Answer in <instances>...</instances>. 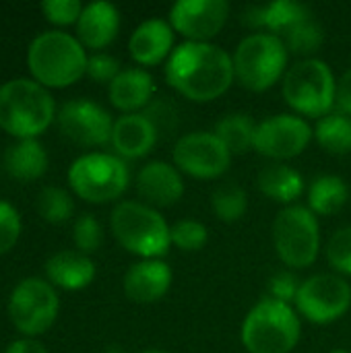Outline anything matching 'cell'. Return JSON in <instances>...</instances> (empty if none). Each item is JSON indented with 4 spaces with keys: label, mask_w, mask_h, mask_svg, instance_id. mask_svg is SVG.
<instances>
[{
    "label": "cell",
    "mask_w": 351,
    "mask_h": 353,
    "mask_svg": "<svg viewBox=\"0 0 351 353\" xmlns=\"http://www.w3.org/2000/svg\"><path fill=\"white\" fill-rule=\"evenodd\" d=\"M234 58L219 46L184 41L166 62V79L190 101H213L234 83Z\"/></svg>",
    "instance_id": "obj_1"
},
{
    "label": "cell",
    "mask_w": 351,
    "mask_h": 353,
    "mask_svg": "<svg viewBox=\"0 0 351 353\" xmlns=\"http://www.w3.org/2000/svg\"><path fill=\"white\" fill-rule=\"evenodd\" d=\"M56 116L50 91L31 79H12L0 87V128L21 139H35Z\"/></svg>",
    "instance_id": "obj_2"
},
{
    "label": "cell",
    "mask_w": 351,
    "mask_h": 353,
    "mask_svg": "<svg viewBox=\"0 0 351 353\" xmlns=\"http://www.w3.org/2000/svg\"><path fill=\"white\" fill-rule=\"evenodd\" d=\"M83 43L64 31L39 33L29 50L27 64L35 81L43 87H68L87 72Z\"/></svg>",
    "instance_id": "obj_3"
},
{
    "label": "cell",
    "mask_w": 351,
    "mask_h": 353,
    "mask_svg": "<svg viewBox=\"0 0 351 353\" xmlns=\"http://www.w3.org/2000/svg\"><path fill=\"white\" fill-rule=\"evenodd\" d=\"M300 319L285 302L263 298L244 319L242 343L248 353H290L300 341Z\"/></svg>",
    "instance_id": "obj_4"
},
{
    "label": "cell",
    "mask_w": 351,
    "mask_h": 353,
    "mask_svg": "<svg viewBox=\"0 0 351 353\" xmlns=\"http://www.w3.org/2000/svg\"><path fill=\"white\" fill-rule=\"evenodd\" d=\"M112 232L122 248L143 256L159 259L170 250V228L166 219L149 205L124 201L112 211Z\"/></svg>",
    "instance_id": "obj_5"
},
{
    "label": "cell",
    "mask_w": 351,
    "mask_h": 353,
    "mask_svg": "<svg viewBox=\"0 0 351 353\" xmlns=\"http://www.w3.org/2000/svg\"><path fill=\"white\" fill-rule=\"evenodd\" d=\"M283 99L308 118H325L337 101V81L327 62L306 58L283 77Z\"/></svg>",
    "instance_id": "obj_6"
},
{
    "label": "cell",
    "mask_w": 351,
    "mask_h": 353,
    "mask_svg": "<svg viewBox=\"0 0 351 353\" xmlns=\"http://www.w3.org/2000/svg\"><path fill=\"white\" fill-rule=\"evenodd\" d=\"M285 43L271 33H252L244 37L234 54V72L242 87L261 93L271 89L288 64Z\"/></svg>",
    "instance_id": "obj_7"
},
{
    "label": "cell",
    "mask_w": 351,
    "mask_h": 353,
    "mask_svg": "<svg viewBox=\"0 0 351 353\" xmlns=\"http://www.w3.org/2000/svg\"><path fill=\"white\" fill-rule=\"evenodd\" d=\"M128 182V165L110 153L81 155L68 170L70 188L87 203H110L124 194Z\"/></svg>",
    "instance_id": "obj_8"
},
{
    "label": "cell",
    "mask_w": 351,
    "mask_h": 353,
    "mask_svg": "<svg viewBox=\"0 0 351 353\" xmlns=\"http://www.w3.org/2000/svg\"><path fill=\"white\" fill-rule=\"evenodd\" d=\"M273 244L277 256L288 267L292 269L310 267L321 250V228L317 215L302 205L285 207L275 217Z\"/></svg>",
    "instance_id": "obj_9"
},
{
    "label": "cell",
    "mask_w": 351,
    "mask_h": 353,
    "mask_svg": "<svg viewBox=\"0 0 351 353\" xmlns=\"http://www.w3.org/2000/svg\"><path fill=\"white\" fill-rule=\"evenodd\" d=\"M58 296L54 288L37 277L23 279L10 294L8 316L23 335L46 333L58 316Z\"/></svg>",
    "instance_id": "obj_10"
},
{
    "label": "cell",
    "mask_w": 351,
    "mask_h": 353,
    "mask_svg": "<svg viewBox=\"0 0 351 353\" xmlns=\"http://www.w3.org/2000/svg\"><path fill=\"white\" fill-rule=\"evenodd\" d=\"M351 306V285L337 275H314L300 285L296 308L298 312L314 323L329 325L339 321Z\"/></svg>",
    "instance_id": "obj_11"
},
{
    "label": "cell",
    "mask_w": 351,
    "mask_h": 353,
    "mask_svg": "<svg viewBox=\"0 0 351 353\" xmlns=\"http://www.w3.org/2000/svg\"><path fill=\"white\" fill-rule=\"evenodd\" d=\"M230 161L232 153L215 132L184 134L174 147L176 168L199 180H215L223 176L230 168Z\"/></svg>",
    "instance_id": "obj_12"
},
{
    "label": "cell",
    "mask_w": 351,
    "mask_h": 353,
    "mask_svg": "<svg viewBox=\"0 0 351 353\" xmlns=\"http://www.w3.org/2000/svg\"><path fill=\"white\" fill-rule=\"evenodd\" d=\"M312 128L300 116L279 114L257 124L254 149L271 159H294L306 151Z\"/></svg>",
    "instance_id": "obj_13"
},
{
    "label": "cell",
    "mask_w": 351,
    "mask_h": 353,
    "mask_svg": "<svg viewBox=\"0 0 351 353\" xmlns=\"http://www.w3.org/2000/svg\"><path fill=\"white\" fill-rule=\"evenodd\" d=\"M58 124L64 137L85 147H97L112 141V116L91 99H72L60 108Z\"/></svg>",
    "instance_id": "obj_14"
},
{
    "label": "cell",
    "mask_w": 351,
    "mask_h": 353,
    "mask_svg": "<svg viewBox=\"0 0 351 353\" xmlns=\"http://www.w3.org/2000/svg\"><path fill=\"white\" fill-rule=\"evenodd\" d=\"M228 14L225 0H178L170 10V25L188 41L209 43L223 29Z\"/></svg>",
    "instance_id": "obj_15"
},
{
    "label": "cell",
    "mask_w": 351,
    "mask_h": 353,
    "mask_svg": "<svg viewBox=\"0 0 351 353\" xmlns=\"http://www.w3.org/2000/svg\"><path fill=\"white\" fill-rule=\"evenodd\" d=\"M137 192L149 207H172L184 194L180 170L166 161H149L137 176Z\"/></svg>",
    "instance_id": "obj_16"
},
{
    "label": "cell",
    "mask_w": 351,
    "mask_h": 353,
    "mask_svg": "<svg viewBox=\"0 0 351 353\" xmlns=\"http://www.w3.org/2000/svg\"><path fill=\"white\" fill-rule=\"evenodd\" d=\"M172 285V269L157 259L132 265L124 275V294L137 304H153L161 300Z\"/></svg>",
    "instance_id": "obj_17"
},
{
    "label": "cell",
    "mask_w": 351,
    "mask_h": 353,
    "mask_svg": "<svg viewBox=\"0 0 351 353\" xmlns=\"http://www.w3.org/2000/svg\"><path fill=\"white\" fill-rule=\"evenodd\" d=\"M174 29L163 19H149L141 23L128 39V50L134 62L141 66L161 64L172 56Z\"/></svg>",
    "instance_id": "obj_18"
},
{
    "label": "cell",
    "mask_w": 351,
    "mask_h": 353,
    "mask_svg": "<svg viewBox=\"0 0 351 353\" xmlns=\"http://www.w3.org/2000/svg\"><path fill=\"white\" fill-rule=\"evenodd\" d=\"M157 139L159 132L145 114H124L114 122L110 143L120 157L141 159L153 151Z\"/></svg>",
    "instance_id": "obj_19"
},
{
    "label": "cell",
    "mask_w": 351,
    "mask_h": 353,
    "mask_svg": "<svg viewBox=\"0 0 351 353\" xmlns=\"http://www.w3.org/2000/svg\"><path fill=\"white\" fill-rule=\"evenodd\" d=\"M312 10L294 0H275L269 4H254L242 12V23L252 29H267L279 39L302 19L310 17Z\"/></svg>",
    "instance_id": "obj_20"
},
{
    "label": "cell",
    "mask_w": 351,
    "mask_h": 353,
    "mask_svg": "<svg viewBox=\"0 0 351 353\" xmlns=\"http://www.w3.org/2000/svg\"><path fill=\"white\" fill-rule=\"evenodd\" d=\"M120 29V12L112 2H91L83 6L81 19L77 23L79 41L91 50H101L110 46Z\"/></svg>",
    "instance_id": "obj_21"
},
{
    "label": "cell",
    "mask_w": 351,
    "mask_h": 353,
    "mask_svg": "<svg viewBox=\"0 0 351 353\" xmlns=\"http://www.w3.org/2000/svg\"><path fill=\"white\" fill-rule=\"evenodd\" d=\"M155 93L153 77L143 68H124L108 89L110 101L124 114H137L151 103Z\"/></svg>",
    "instance_id": "obj_22"
},
{
    "label": "cell",
    "mask_w": 351,
    "mask_h": 353,
    "mask_svg": "<svg viewBox=\"0 0 351 353\" xmlns=\"http://www.w3.org/2000/svg\"><path fill=\"white\" fill-rule=\"evenodd\" d=\"M46 273L52 283L62 290L77 292L87 288L95 277L93 261L79 250H62L48 259Z\"/></svg>",
    "instance_id": "obj_23"
},
{
    "label": "cell",
    "mask_w": 351,
    "mask_h": 353,
    "mask_svg": "<svg viewBox=\"0 0 351 353\" xmlns=\"http://www.w3.org/2000/svg\"><path fill=\"white\" fill-rule=\"evenodd\" d=\"M4 170L23 182L37 180L48 170V153L37 139H21L4 151Z\"/></svg>",
    "instance_id": "obj_24"
},
{
    "label": "cell",
    "mask_w": 351,
    "mask_h": 353,
    "mask_svg": "<svg viewBox=\"0 0 351 353\" xmlns=\"http://www.w3.org/2000/svg\"><path fill=\"white\" fill-rule=\"evenodd\" d=\"M257 182L259 190L277 203H294L304 190L302 174L283 163H271L263 168Z\"/></svg>",
    "instance_id": "obj_25"
},
{
    "label": "cell",
    "mask_w": 351,
    "mask_h": 353,
    "mask_svg": "<svg viewBox=\"0 0 351 353\" xmlns=\"http://www.w3.org/2000/svg\"><path fill=\"white\" fill-rule=\"evenodd\" d=\"M350 199V188L343 182V178L333 176V174H325L319 176L308 190V209L314 215H333L337 211H341L345 207Z\"/></svg>",
    "instance_id": "obj_26"
},
{
    "label": "cell",
    "mask_w": 351,
    "mask_h": 353,
    "mask_svg": "<svg viewBox=\"0 0 351 353\" xmlns=\"http://www.w3.org/2000/svg\"><path fill=\"white\" fill-rule=\"evenodd\" d=\"M215 134L228 147V151L232 155H242L250 147H254L257 124L252 122V118L248 114H242V112L225 114L215 124Z\"/></svg>",
    "instance_id": "obj_27"
},
{
    "label": "cell",
    "mask_w": 351,
    "mask_h": 353,
    "mask_svg": "<svg viewBox=\"0 0 351 353\" xmlns=\"http://www.w3.org/2000/svg\"><path fill=\"white\" fill-rule=\"evenodd\" d=\"M319 145L333 155L351 153V118L348 114H327L317 124Z\"/></svg>",
    "instance_id": "obj_28"
},
{
    "label": "cell",
    "mask_w": 351,
    "mask_h": 353,
    "mask_svg": "<svg viewBox=\"0 0 351 353\" xmlns=\"http://www.w3.org/2000/svg\"><path fill=\"white\" fill-rule=\"evenodd\" d=\"M281 41L285 43L288 52L296 54V56H312L314 52L321 50L323 41H325V29L323 25L314 19V14L302 19L300 23H296L283 37Z\"/></svg>",
    "instance_id": "obj_29"
},
{
    "label": "cell",
    "mask_w": 351,
    "mask_h": 353,
    "mask_svg": "<svg viewBox=\"0 0 351 353\" xmlns=\"http://www.w3.org/2000/svg\"><path fill=\"white\" fill-rule=\"evenodd\" d=\"M211 209L217 215V219H221L225 223H234V221H240L246 215L248 196H246L244 188L238 186L236 182H225L213 192Z\"/></svg>",
    "instance_id": "obj_30"
},
{
    "label": "cell",
    "mask_w": 351,
    "mask_h": 353,
    "mask_svg": "<svg viewBox=\"0 0 351 353\" xmlns=\"http://www.w3.org/2000/svg\"><path fill=\"white\" fill-rule=\"evenodd\" d=\"M37 211L50 223H64L66 219H70L74 205L66 190L58 186H46L37 194Z\"/></svg>",
    "instance_id": "obj_31"
},
{
    "label": "cell",
    "mask_w": 351,
    "mask_h": 353,
    "mask_svg": "<svg viewBox=\"0 0 351 353\" xmlns=\"http://www.w3.org/2000/svg\"><path fill=\"white\" fill-rule=\"evenodd\" d=\"M170 240L176 248L184 252H197L205 248L209 240V232L201 221L194 219H182L170 228Z\"/></svg>",
    "instance_id": "obj_32"
},
{
    "label": "cell",
    "mask_w": 351,
    "mask_h": 353,
    "mask_svg": "<svg viewBox=\"0 0 351 353\" xmlns=\"http://www.w3.org/2000/svg\"><path fill=\"white\" fill-rule=\"evenodd\" d=\"M72 240H74V246L79 248V252H83V254L95 252L103 242V232H101L99 221L89 213L81 215L72 225Z\"/></svg>",
    "instance_id": "obj_33"
},
{
    "label": "cell",
    "mask_w": 351,
    "mask_h": 353,
    "mask_svg": "<svg viewBox=\"0 0 351 353\" xmlns=\"http://www.w3.org/2000/svg\"><path fill=\"white\" fill-rule=\"evenodd\" d=\"M327 261L335 271L351 275V225L333 234L327 244Z\"/></svg>",
    "instance_id": "obj_34"
},
{
    "label": "cell",
    "mask_w": 351,
    "mask_h": 353,
    "mask_svg": "<svg viewBox=\"0 0 351 353\" xmlns=\"http://www.w3.org/2000/svg\"><path fill=\"white\" fill-rule=\"evenodd\" d=\"M21 234V217L17 213V209L6 203L0 201V254L8 252Z\"/></svg>",
    "instance_id": "obj_35"
},
{
    "label": "cell",
    "mask_w": 351,
    "mask_h": 353,
    "mask_svg": "<svg viewBox=\"0 0 351 353\" xmlns=\"http://www.w3.org/2000/svg\"><path fill=\"white\" fill-rule=\"evenodd\" d=\"M41 10L54 25H70L79 23L83 6L79 0H46L41 2Z\"/></svg>",
    "instance_id": "obj_36"
},
{
    "label": "cell",
    "mask_w": 351,
    "mask_h": 353,
    "mask_svg": "<svg viewBox=\"0 0 351 353\" xmlns=\"http://www.w3.org/2000/svg\"><path fill=\"white\" fill-rule=\"evenodd\" d=\"M122 72L120 62L108 54H93L87 60V74L97 83H112Z\"/></svg>",
    "instance_id": "obj_37"
},
{
    "label": "cell",
    "mask_w": 351,
    "mask_h": 353,
    "mask_svg": "<svg viewBox=\"0 0 351 353\" xmlns=\"http://www.w3.org/2000/svg\"><path fill=\"white\" fill-rule=\"evenodd\" d=\"M298 292H300V283H298L296 275H292L288 271H281V273L273 275L271 281H269V294H271L273 300L290 304V302H296Z\"/></svg>",
    "instance_id": "obj_38"
},
{
    "label": "cell",
    "mask_w": 351,
    "mask_h": 353,
    "mask_svg": "<svg viewBox=\"0 0 351 353\" xmlns=\"http://www.w3.org/2000/svg\"><path fill=\"white\" fill-rule=\"evenodd\" d=\"M157 128V132L161 134L163 130L172 132L176 126V108L170 101H151L145 112H143Z\"/></svg>",
    "instance_id": "obj_39"
},
{
    "label": "cell",
    "mask_w": 351,
    "mask_h": 353,
    "mask_svg": "<svg viewBox=\"0 0 351 353\" xmlns=\"http://www.w3.org/2000/svg\"><path fill=\"white\" fill-rule=\"evenodd\" d=\"M337 103L343 110V114L351 116V68L337 83Z\"/></svg>",
    "instance_id": "obj_40"
},
{
    "label": "cell",
    "mask_w": 351,
    "mask_h": 353,
    "mask_svg": "<svg viewBox=\"0 0 351 353\" xmlns=\"http://www.w3.org/2000/svg\"><path fill=\"white\" fill-rule=\"evenodd\" d=\"M4 353H48V350L33 339H19V341H12Z\"/></svg>",
    "instance_id": "obj_41"
},
{
    "label": "cell",
    "mask_w": 351,
    "mask_h": 353,
    "mask_svg": "<svg viewBox=\"0 0 351 353\" xmlns=\"http://www.w3.org/2000/svg\"><path fill=\"white\" fill-rule=\"evenodd\" d=\"M108 353H124V352H122L120 347H116V345H114V347H110V350H108Z\"/></svg>",
    "instance_id": "obj_42"
},
{
    "label": "cell",
    "mask_w": 351,
    "mask_h": 353,
    "mask_svg": "<svg viewBox=\"0 0 351 353\" xmlns=\"http://www.w3.org/2000/svg\"><path fill=\"white\" fill-rule=\"evenodd\" d=\"M143 353H168V352H159V350H147V352Z\"/></svg>",
    "instance_id": "obj_43"
},
{
    "label": "cell",
    "mask_w": 351,
    "mask_h": 353,
    "mask_svg": "<svg viewBox=\"0 0 351 353\" xmlns=\"http://www.w3.org/2000/svg\"><path fill=\"white\" fill-rule=\"evenodd\" d=\"M331 353H350V352H345V350H333Z\"/></svg>",
    "instance_id": "obj_44"
}]
</instances>
